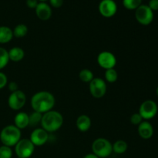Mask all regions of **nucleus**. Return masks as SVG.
I'll list each match as a JSON object with an SVG mask.
<instances>
[{"instance_id": "obj_1", "label": "nucleus", "mask_w": 158, "mask_h": 158, "mask_svg": "<svg viewBox=\"0 0 158 158\" xmlns=\"http://www.w3.org/2000/svg\"><path fill=\"white\" fill-rule=\"evenodd\" d=\"M56 103L54 96L48 91H40L31 98V106L34 111L43 114L52 110Z\"/></svg>"}, {"instance_id": "obj_2", "label": "nucleus", "mask_w": 158, "mask_h": 158, "mask_svg": "<svg viewBox=\"0 0 158 158\" xmlns=\"http://www.w3.org/2000/svg\"><path fill=\"white\" fill-rule=\"evenodd\" d=\"M63 123V115L56 110H49L43 114L41 126L46 132H56L61 128Z\"/></svg>"}, {"instance_id": "obj_3", "label": "nucleus", "mask_w": 158, "mask_h": 158, "mask_svg": "<svg viewBox=\"0 0 158 158\" xmlns=\"http://www.w3.org/2000/svg\"><path fill=\"white\" fill-rule=\"evenodd\" d=\"M21 140V130L15 125H8L0 133V140L3 145L11 148Z\"/></svg>"}, {"instance_id": "obj_4", "label": "nucleus", "mask_w": 158, "mask_h": 158, "mask_svg": "<svg viewBox=\"0 0 158 158\" xmlns=\"http://www.w3.org/2000/svg\"><path fill=\"white\" fill-rule=\"evenodd\" d=\"M92 151L93 154L99 158H106L112 154V143L107 139L100 137L93 142Z\"/></svg>"}, {"instance_id": "obj_5", "label": "nucleus", "mask_w": 158, "mask_h": 158, "mask_svg": "<svg viewBox=\"0 0 158 158\" xmlns=\"http://www.w3.org/2000/svg\"><path fill=\"white\" fill-rule=\"evenodd\" d=\"M35 151V146L29 139H21L15 146V152L19 158H29Z\"/></svg>"}, {"instance_id": "obj_6", "label": "nucleus", "mask_w": 158, "mask_h": 158, "mask_svg": "<svg viewBox=\"0 0 158 158\" xmlns=\"http://www.w3.org/2000/svg\"><path fill=\"white\" fill-rule=\"evenodd\" d=\"M135 18L140 24L148 26L154 20V12L148 5H140L135 10Z\"/></svg>"}, {"instance_id": "obj_7", "label": "nucleus", "mask_w": 158, "mask_h": 158, "mask_svg": "<svg viewBox=\"0 0 158 158\" xmlns=\"http://www.w3.org/2000/svg\"><path fill=\"white\" fill-rule=\"evenodd\" d=\"M157 105L154 100H148L143 101L139 108V114L143 120H151L157 114Z\"/></svg>"}, {"instance_id": "obj_8", "label": "nucleus", "mask_w": 158, "mask_h": 158, "mask_svg": "<svg viewBox=\"0 0 158 158\" xmlns=\"http://www.w3.org/2000/svg\"><path fill=\"white\" fill-rule=\"evenodd\" d=\"M26 103V96L20 89L11 93L8 99V105L13 110H19Z\"/></svg>"}, {"instance_id": "obj_9", "label": "nucleus", "mask_w": 158, "mask_h": 158, "mask_svg": "<svg viewBox=\"0 0 158 158\" xmlns=\"http://www.w3.org/2000/svg\"><path fill=\"white\" fill-rule=\"evenodd\" d=\"M89 89L90 94L94 98L100 99L106 94L107 87H106V82L103 79L94 77V80L89 83Z\"/></svg>"}, {"instance_id": "obj_10", "label": "nucleus", "mask_w": 158, "mask_h": 158, "mask_svg": "<svg viewBox=\"0 0 158 158\" xmlns=\"http://www.w3.org/2000/svg\"><path fill=\"white\" fill-rule=\"evenodd\" d=\"M97 63L100 67L106 70L115 67L117 64V58L112 52L109 51H103L97 56Z\"/></svg>"}, {"instance_id": "obj_11", "label": "nucleus", "mask_w": 158, "mask_h": 158, "mask_svg": "<svg viewBox=\"0 0 158 158\" xmlns=\"http://www.w3.org/2000/svg\"><path fill=\"white\" fill-rule=\"evenodd\" d=\"M99 12L105 18L113 17L117 12V5L114 0H102L99 4Z\"/></svg>"}, {"instance_id": "obj_12", "label": "nucleus", "mask_w": 158, "mask_h": 158, "mask_svg": "<svg viewBox=\"0 0 158 158\" xmlns=\"http://www.w3.org/2000/svg\"><path fill=\"white\" fill-rule=\"evenodd\" d=\"M29 140L35 147L42 146L49 140V133L46 132L43 128H36L31 133Z\"/></svg>"}, {"instance_id": "obj_13", "label": "nucleus", "mask_w": 158, "mask_h": 158, "mask_svg": "<svg viewBox=\"0 0 158 158\" xmlns=\"http://www.w3.org/2000/svg\"><path fill=\"white\" fill-rule=\"evenodd\" d=\"M35 9L37 17L43 21H46V20L49 19L52 15V9H51L50 6L45 2H39Z\"/></svg>"}, {"instance_id": "obj_14", "label": "nucleus", "mask_w": 158, "mask_h": 158, "mask_svg": "<svg viewBox=\"0 0 158 158\" xmlns=\"http://www.w3.org/2000/svg\"><path fill=\"white\" fill-rule=\"evenodd\" d=\"M138 134L141 138L148 140L154 134V127L148 121H143L138 125Z\"/></svg>"}, {"instance_id": "obj_15", "label": "nucleus", "mask_w": 158, "mask_h": 158, "mask_svg": "<svg viewBox=\"0 0 158 158\" xmlns=\"http://www.w3.org/2000/svg\"><path fill=\"white\" fill-rule=\"evenodd\" d=\"M91 124H92L91 119L89 118V117H88L87 115H85V114L79 116L78 118L77 119V121H76L77 129L81 132H86V131H89L91 127Z\"/></svg>"}, {"instance_id": "obj_16", "label": "nucleus", "mask_w": 158, "mask_h": 158, "mask_svg": "<svg viewBox=\"0 0 158 158\" xmlns=\"http://www.w3.org/2000/svg\"><path fill=\"white\" fill-rule=\"evenodd\" d=\"M29 114L25 112H19L14 118V125L19 130L25 129L29 126Z\"/></svg>"}, {"instance_id": "obj_17", "label": "nucleus", "mask_w": 158, "mask_h": 158, "mask_svg": "<svg viewBox=\"0 0 158 158\" xmlns=\"http://www.w3.org/2000/svg\"><path fill=\"white\" fill-rule=\"evenodd\" d=\"M8 52H9V60L15 62V63L21 61L25 56L24 50L22 48L18 47V46L12 47L10 50L8 51Z\"/></svg>"}, {"instance_id": "obj_18", "label": "nucleus", "mask_w": 158, "mask_h": 158, "mask_svg": "<svg viewBox=\"0 0 158 158\" xmlns=\"http://www.w3.org/2000/svg\"><path fill=\"white\" fill-rule=\"evenodd\" d=\"M12 30L8 26H0V44L9 43L13 38Z\"/></svg>"}, {"instance_id": "obj_19", "label": "nucleus", "mask_w": 158, "mask_h": 158, "mask_svg": "<svg viewBox=\"0 0 158 158\" xmlns=\"http://www.w3.org/2000/svg\"><path fill=\"white\" fill-rule=\"evenodd\" d=\"M113 151L117 154H122L127 151L128 148V145L126 141L123 140H118L112 144Z\"/></svg>"}, {"instance_id": "obj_20", "label": "nucleus", "mask_w": 158, "mask_h": 158, "mask_svg": "<svg viewBox=\"0 0 158 158\" xmlns=\"http://www.w3.org/2000/svg\"><path fill=\"white\" fill-rule=\"evenodd\" d=\"M13 32V36L15 38H23V37L26 36L28 33V27L26 25L23 24H19L14 28V29L12 30Z\"/></svg>"}, {"instance_id": "obj_21", "label": "nucleus", "mask_w": 158, "mask_h": 158, "mask_svg": "<svg viewBox=\"0 0 158 158\" xmlns=\"http://www.w3.org/2000/svg\"><path fill=\"white\" fill-rule=\"evenodd\" d=\"M79 77L80 80L83 83H90L94 78V73L91 70L88 69H83L79 73Z\"/></svg>"}, {"instance_id": "obj_22", "label": "nucleus", "mask_w": 158, "mask_h": 158, "mask_svg": "<svg viewBox=\"0 0 158 158\" xmlns=\"http://www.w3.org/2000/svg\"><path fill=\"white\" fill-rule=\"evenodd\" d=\"M42 117H43V114L36 111H33L30 115H29V126L35 127L41 123Z\"/></svg>"}, {"instance_id": "obj_23", "label": "nucleus", "mask_w": 158, "mask_h": 158, "mask_svg": "<svg viewBox=\"0 0 158 158\" xmlns=\"http://www.w3.org/2000/svg\"><path fill=\"white\" fill-rule=\"evenodd\" d=\"M117 79H118V73H117V71L114 68L106 69V72H105V80L108 83H115Z\"/></svg>"}, {"instance_id": "obj_24", "label": "nucleus", "mask_w": 158, "mask_h": 158, "mask_svg": "<svg viewBox=\"0 0 158 158\" xmlns=\"http://www.w3.org/2000/svg\"><path fill=\"white\" fill-rule=\"evenodd\" d=\"M9 62V52L6 49L0 47V69L7 66Z\"/></svg>"}, {"instance_id": "obj_25", "label": "nucleus", "mask_w": 158, "mask_h": 158, "mask_svg": "<svg viewBox=\"0 0 158 158\" xmlns=\"http://www.w3.org/2000/svg\"><path fill=\"white\" fill-rule=\"evenodd\" d=\"M123 5L127 9L136 10L142 5V0H123Z\"/></svg>"}, {"instance_id": "obj_26", "label": "nucleus", "mask_w": 158, "mask_h": 158, "mask_svg": "<svg viewBox=\"0 0 158 158\" xmlns=\"http://www.w3.org/2000/svg\"><path fill=\"white\" fill-rule=\"evenodd\" d=\"M12 151L11 148L7 146L0 147V158H12Z\"/></svg>"}, {"instance_id": "obj_27", "label": "nucleus", "mask_w": 158, "mask_h": 158, "mask_svg": "<svg viewBox=\"0 0 158 158\" xmlns=\"http://www.w3.org/2000/svg\"><path fill=\"white\" fill-rule=\"evenodd\" d=\"M131 122L132 124L138 126L140 123L143 122V118L139 113H136V114H132V116L131 117Z\"/></svg>"}, {"instance_id": "obj_28", "label": "nucleus", "mask_w": 158, "mask_h": 158, "mask_svg": "<svg viewBox=\"0 0 158 158\" xmlns=\"http://www.w3.org/2000/svg\"><path fill=\"white\" fill-rule=\"evenodd\" d=\"M8 78L6 75L3 73L0 72V89H3L7 85Z\"/></svg>"}, {"instance_id": "obj_29", "label": "nucleus", "mask_w": 158, "mask_h": 158, "mask_svg": "<svg viewBox=\"0 0 158 158\" xmlns=\"http://www.w3.org/2000/svg\"><path fill=\"white\" fill-rule=\"evenodd\" d=\"M150 9L154 12V11L158 10V0H150L149 4L148 5Z\"/></svg>"}, {"instance_id": "obj_30", "label": "nucleus", "mask_w": 158, "mask_h": 158, "mask_svg": "<svg viewBox=\"0 0 158 158\" xmlns=\"http://www.w3.org/2000/svg\"><path fill=\"white\" fill-rule=\"evenodd\" d=\"M49 3L53 8H60L63 4V0H49Z\"/></svg>"}, {"instance_id": "obj_31", "label": "nucleus", "mask_w": 158, "mask_h": 158, "mask_svg": "<svg viewBox=\"0 0 158 158\" xmlns=\"http://www.w3.org/2000/svg\"><path fill=\"white\" fill-rule=\"evenodd\" d=\"M38 4V0H26V5L30 9H35Z\"/></svg>"}, {"instance_id": "obj_32", "label": "nucleus", "mask_w": 158, "mask_h": 158, "mask_svg": "<svg viewBox=\"0 0 158 158\" xmlns=\"http://www.w3.org/2000/svg\"><path fill=\"white\" fill-rule=\"evenodd\" d=\"M8 88H9V90L11 91V92H15V91L18 90V84H17V83H15V82H11V83H9V85H8Z\"/></svg>"}, {"instance_id": "obj_33", "label": "nucleus", "mask_w": 158, "mask_h": 158, "mask_svg": "<svg viewBox=\"0 0 158 158\" xmlns=\"http://www.w3.org/2000/svg\"><path fill=\"white\" fill-rule=\"evenodd\" d=\"M83 158H99V157L94 154H86V155Z\"/></svg>"}, {"instance_id": "obj_34", "label": "nucleus", "mask_w": 158, "mask_h": 158, "mask_svg": "<svg viewBox=\"0 0 158 158\" xmlns=\"http://www.w3.org/2000/svg\"><path fill=\"white\" fill-rule=\"evenodd\" d=\"M156 94H157V97H158V86H157V89H156Z\"/></svg>"}, {"instance_id": "obj_35", "label": "nucleus", "mask_w": 158, "mask_h": 158, "mask_svg": "<svg viewBox=\"0 0 158 158\" xmlns=\"http://www.w3.org/2000/svg\"><path fill=\"white\" fill-rule=\"evenodd\" d=\"M38 1H40V2H45V1H46V0H38Z\"/></svg>"}]
</instances>
